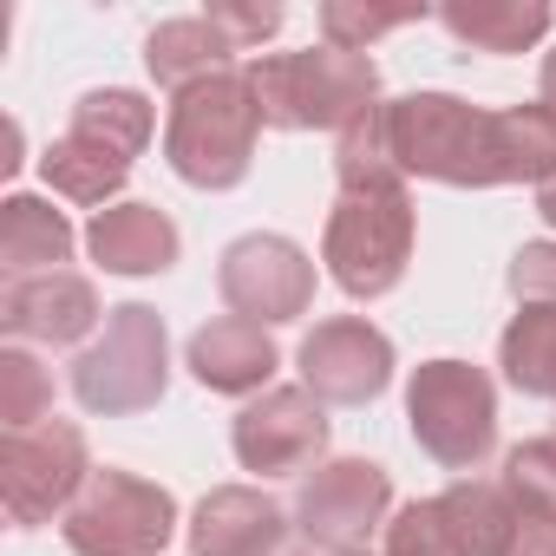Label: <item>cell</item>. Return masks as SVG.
Instances as JSON below:
<instances>
[{
    "mask_svg": "<svg viewBox=\"0 0 556 556\" xmlns=\"http://www.w3.org/2000/svg\"><path fill=\"white\" fill-rule=\"evenodd\" d=\"M380 112H387V144L400 177H426L445 190L556 177V112L543 99L484 112L458 92H406V99H387Z\"/></svg>",
    "mask_w": 556,
    "mask_h": 556,
    "instance_id": "obj_1",
    "label": "cell"
},
{
    "mask_svg": "<svg viewBox=\"0 0 556 556\" xmlns=\"http://www.w3.org/2000/svg\"><path fill=\"white\" fill-rule=\"evenodd\" d=\"M249 86L262 99L268 131H348L380 105V66L367 53L308 47V53H262L249 60Z\"/></svg>",
    "mask_w": 556,
    "mask_h": 556,
    "instance_id": "obj_2",
    "label": "cell"
},
{
    "mask_svg": "<svg viewBox=\"0 0 556 556\" xmlns=\"http://www.w3.org/2000/svg\"><path fill=\"white\" fill-rule=\"evenodd\" d=\"M255 138H262V99L249 86V66H229L170 99L164 164L190 190H236L255 164Z\"/></svg>",
    "mask_w": 556,
    "mask_h": 556,
    "instance_id": "obj_3",
    "label": "cell"
},
{
    "mask_svg": "<svg viewBox=\"0 0 556 556\" xmlns=\"http://www.w3.org/2000/svg\"><path fill=\"white\" fill-rule=\"evenodd\" d=\"M413 236H419V210H413V190L400 177L348 184V190H334V210L321 229V262H328L341 295L380 302L406 282Z\"/></svg>",
    "mask_w": 556,
    "mask_h": 556,
    "instance_id": "obj_4",
    "label": "cell"
},
{
    "mask_svg": "<svg viewBox=\"0 0 556 556\" xmlns=\"http://www.w3.org/2000/svg\"><path fill=\"white\" fill-rule=\"evenodd\" d=\"M406 426H413V445L458 471V478H478L497 452V387L484 367L471 361H426L413 367L406 380Z\"/></svg>",
    "mask_w": 556,
    "mask_h": 556,
    "instance_id": "obj_5",
    "label": "cell"
},
{
    "mask_svg": "<svg viewBox=\"0 0 556 556\" xmlns=\"http://www.w3.org/2000/svg\"><path fill=\"white\" fill-rule=\"evenodd\" d=\"M170 387V334L164 315L144 302H118L105 315V334L79 348L73 361V400L99 419L151 413Z\"/></svg>",
    "mask_w": 556,
    "mask_h": 556,
    "instance_id": "obj_6",
    "label": "cell"
},
{
    "mask_svg": "<svg viewBox=\"0 0 556 556\" xmlns=\"http://www.w3.org/2000/svg\"><path fill=\"white\" fill-rule=\"evenodd\" d=\"M60 536L73 556H164L177 536V497L138 471L99 465L60 517Z\"/></svg>",
    "mask_w": 556,
    "mask_h": 556,
    "instance_id": "obj_7",
    "label": "cell"
},
{
    "mask_svg": "<svg viewBox=\"0 0 556 556\" xmlns=\"http://www.w3.org/2000/svg\"><path fill=\"white\" fill-rule=\"evenodd\" d=\"M86 432L73 419H47L27 432H0V504H8L14 530H40L73 510V497L92 478Z\"/></svg>",
    "mask_w": 556,
    "mask_h": 556,
    "instance_id": "obj_8",
    "label": "cell"
},
{
    "mask_svg": "<svg viewBox=\"0 0 556 556\" xmlns=\"http://www.w3.org/2000/svg\"><path fill=\"white\" fill-rule=\"evenodd\" d=\"M387 517H393V478L374 458H328L295 491V536L321 556L367 549V536L387 530Z\"/></svg>",
    "mask_w": 556,
    "mask_h": 556,
    "instance_id": "obj_9",
    "label": "cell"
},
{
    "mask_svg": "<svg viewBox=\"0 0 556 556\" xmlns=\"http://www.w3.org/2000/svg\"><path fill=\"white\" fill-rule=\"evenodd\" d=\"M216 289H223L229 315L282 328V321H302L315 308V262H308L302 242L275 236V229H255V236H236L223 249Z\"/></svg>",
    "mask_w": 556,
    "mask_h": 556,
    "instance_id": "obj_10",
    "label": "cell"
},
{
    "mask_svg": "<svg viewBox=\"0 0 556 556\" xmlns=\"http://www.w3.org/2000/svg\"><path fill=\"white\" fill-rule=\"evenodd\" d=\"M328 406L308 393V387H268L255 393L236 426H229V445H236V465L255 471V478H295L308 465L328 458Z\"/></svg>",
    "mask_w": 556,
    "mask_h": 556,
    "instance_id": "obj_11",
    "label": "cell"
},
{
    "mask_svg": "<svg viewBox=\"0 0 556 556\" xmlns=\"http://www.w3.org/2000/svg\"><path fill=\"white\" fill-rule=\"evenodd\" d=\"M302 367V387L321 400V406H367L393 387V341L361 321V315H334V321H315V334L302 341L295 354Z\"/></svg>",
    "mask_w": 556,
    "mask_h": 556,
    "instance_id": "obj_12",
    "label": "cell"
},
{
    "mask_svg": "<svg viewBox=\"0 0 556 556\" xmlns=\"http://www.w3.org/2000/svg\"><path fill=\"white\" fill-rule=\"evenodd\" d=\"M112 308H99V289L73 268L53 275H21L0 289V334L8 341H34V348H79Z\"/></svg>",
    "mask_w": 556,
    "mask_h": 556,
    "instance_id": "obj_13",
    "label": "cell"
},
{
    "mask_svg": "<svg viewBox=\"0 0 556 556\" xmlns=\"http://www.w3.org/2000/svg\"><path fill=\"white\" fill-rule=\"evenodd\" d=\"M295 510H282L255 484H216L190 510V556H295Z\"/></svg>",
    "mask_w": 556,
    "mask_h": 556,
    "instance_id": "obj_14",
    "label": "cell"
},
{
    "mask_svg": "<svg viewBox=\"0 0 556 556\" xmlns=\"http://www.w3.org/2000/svg\"><path fill=\"white\" fill-rule=\"evenodd\" d=\"M184 367L197 374V387L210 393H229V400H255L268 393L275 367H282V354H275L268 328L262 321H242V315H216L190 334V354Z\"/></svg>",
    "mask_w": 556,
    "mask_h": 556,
    "instance_id": "obj_15",
    "label": "cell"
},
{
    "mask_svg": "<svg viewBox=\"0 0 556 556\" xmlns=\"http://www.w3.org/2000/svg\"><path fill=\"white\" fill-rule=\"evenodd\" d=\"M86 249L105 275H164V268H177L184 236L157 203L125 197V203H112L86 223Z\"/></svg>",
    "mask_w": 556,
    "mask_h": 556,
    "instance_id": "obj_16",
    "label": "cell"
},
{
    "mask_svg": "<svg viewBox=\"0 0 556 556\" xmlns=\"http://www.w3.org/2000/svg\"><path fill=\"white\" fill-rule=\"evenodd\" d=\"M432 504H439V523H445L458 556H510L517 549L523 517H517V504L497 478H458Z\"/></svg>",
    "mask_w": 556,
    "mask_h": 556,
    "instance_id": "obj_17",
    "label": "cell"
},
{
    "mask_svg": "<svg viewBox=\"0 0 556 556\" xmlns=\"http://www.w3.org/2000/svg\"><path fill=\"white\" fill-rule=\"evenodd\" d=\"M73 223L66 210H53L47 197H27L14 190L8 203H0V268H8V282H21V275H53L73 262Z\"/></svg>",
    "mask_w": 556,
    "mask_h": 556,
    "instance_id": "obj_18",
    "label": "cell"
},
{
    "mask_svg": "<svg viewBox=\"0 0 556 556\" xmlns=\"http://www.w3.org/2000/svg\"><path fill=\"white\" fill-rule=\"evenodd\" d=\"M439 27L471 53H530L556 27V14L549 0H445Z\"/></svg>",
    "mask_w": 556,
    "mask_h": 556,
    "instance_id": "obj_19",
    "label": "cell"
},
{
    "mask_svg": "<svg viewBox=\"0 0 556 556\" xmlns=\"http://www.w3.org/2000/svg\"><path fill=\"white\" fill-rule=\"evenodd\" d=\"M236 66V47L203 21V14H184V21H164V27H151V40H144V73L177 99V92H190V86H203V79H216V73H229Z\"/></svg>",
    "mask_w": 556,
    "mask_h": 556,
    "instance_id": "obj_20",
    "label": "cell"
},
{
    "mask_svg": "<svg viewBox=\"0 0 556 556\" xmlns=\"http://www.w3.org/2000/svg\"><path fill=\"white\" fill-rule=\"evenodd\" d=\"M40 170H47L53 197L86 203V210L99 216V210H112V203H118V190H125V177H131V157H118V151H112V144H99V138L66 131V138H53V144H47Z\"/></svg>",
    "mask_w": 556,
    "mask_h": 556,
    "instance_id": "obj_21",
    "label": "cell"
},
{
    "mask_svg": "<svg viewBox=\"0 0 556 556\" xmlns=\"http://www.w3.org/2000/svg\"><path fill=\"white\" fill-rule=\"evenodd\" d=\"M497 367L517 393L556 400V308H517L497 334Z\"/></svg>",
    "mask_w": 556,
    "mask_h": 556,
    "instance_id": "obj_22",
    "label": "cell"
},
{
    "mask_svg": "<svg viewBox=\"0 0 556 556\" xmlns=\"http://www.w3.org/2000/svg\"><path fill=\"white\" fill-rule=\"evenodd\" d=\"M73 131L112 144L118 157H138V151L151 144V131H157V112H151L144 92H131V86H105V92H86V99L73 105Z\"/></svg>",
    "mask_w": 556,
    "mask_h": 556,
    "instance_id": "obj_23",
    "label": "cell"
},
{
    "mask_svg": "<svg viewBox=\"0 0 556 556\" xmlns=\"http://www.w3.org/2000/svg\"><path fill=\"white\" fill-rule=\"evenodd\" d=\"M497 484L510 491L523 523H556V439H523L504 452Z\"/></svg>",
    "mask_w": 556,
    "mask_h": 556,
    "instance_id": "obj_24",
    "label": "cell"
},
{
    "mask_svg": "<svg viewBox=\"0 0 556 556\" xmlns=\"http://www.w3.org/2000/svg\"><path fill=\"white\" fill-rule=\"evenodd\" d=\"M53 419V374L27 348H0V426L27 432Z\"/></svg>",
    "mask_w": 556,
    "mask_h": 556,
    "instance_id": "obj_25",
    "label": "cell"
},
{
    "mask_svg": "<svg viewBox=\"0 0 556 556\" xmlns=\"http://www.w3.org/2000/svg\"><path fill=\"white\" fill-rule=\"evenodd\" d=\"M413 21H426V8H367V0H328V8H321V40L341 47V53H367L374 40L413 27Z\"/></svg>",
    "mask_w": 556,
    "mask_h": 556,
    "instance_id": "obj_26",
    "label": "cell"
},
{
    "mask_svg": "<svg viewBox=\"0 0 556 556\" xmlns=\"http://www.w3.org/2000/svg\"><path fill=\"white\" fill-rule=\"evenodd\" d=\"M380 556H458V549H452V536H445V523H439V504H432V497H413V504H400V510L387 517Z\"/></svg>",
    "mask_w": 556,
    "mask_h": 556,
    "instance_id": "obj_27",
    "label": "cell"
},
{
    "mask_svg": "<svg viewBox=\"0 0 556 556\" xmlns=\"http://www.w3.org/2000/svg\"><path fill=\"white\" fill-rule=\"evenodd\" d=\"M203 21H210L236 53H249V47H262V40L282 34V8H275V0H210Z\"/></svg>",
    "mask_w": 556,
    "mask_h": 556,
    "instance_id": "obj_28",
    "label": "cell"
},
{
    "mask_svg": "<svg viewBox=\"0 0 556 556\" xmlns=\"http://www.w3.org/2000/svg\"><path fill=\"white\" fill-rule=\"evenodd\" d=\"M510 295H517V308H556V236H543V242H523L517 255H510Z\"/></svg>",
    "mask_w": 556,
    "mask_h": 556,
    "instance_id": "obj_29",
    "label": "cell"
},
{
    "mask_svg": "<svg viewBox=\"0 0 556 556\" xmlns=\"http://www.w3.org/2000/svg\"><path fill=\"white\" fill-rule=\"evenodd\" d=\"M536 92H543V105L556 112V47L543 53V73H536Z\"/></svg>",
    "mask_w": 556,
    "mask_h": 556,
    "instance_id": "obj_30",
    "label": "cell"
},
{
    "mask_svg": "<svg viewBox=\"0 0 556 556\" xmlns=\"http://www.w3.org/2000/svg\"><path fill=\"white\" fill-rule=\"evenodd\" d=\"M536 216L556 229V177H549V184H536Z\"/></svg>",
    "mask_w": 556,
    "mask_h": 556,
    "instance_id": "obj_31",
    "label": "cell"
},
{
    "mask_svg": "<svg viewBox=\"0 0 556 556\" xmlns=\"http://www.w3.org/2000/svg\"><path fill=\"white\" fill-rule=\"evenodd\" d=\"M334 556H367V549H334Z\"/></svg>",
    "mask_w": 556,
    "mask_h": 556,
    "instance_id": "obj_32",
    "label": "cell"
},
{
    "mask_svg": "<svg viewBox=\"0 0 556 556\" xmlns=\"http://www.w3.org/2000/svg\"><path fill=\"white\" fill-rule=\"evenodd\" d=\"M549 439H556V426H549Z\"/></svg>",
    "mask_w": 556,
    "mask_h": 556,
    "instance_id": "obj_33",
    "label": "cell"
},
{
    "mask_svg": "<svg viewBox=\"0 0 556 556\" xmlns=\"http://www.w3.org/2000/svg\"><path fill=\"white\" fill-rule=\"evenodd\" d=\"M295 556H308V549H295Z\"/></svg>",
    "mask_w": 556,
    "mask_h": 556,
    "instance_id": "obj_34",
    "label": "cell"
}]
</instances>
